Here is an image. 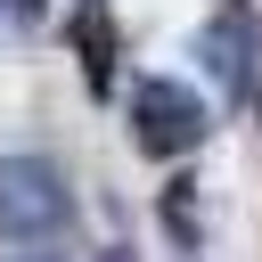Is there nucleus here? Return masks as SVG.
<instances>
[{
	"instance_id": "1",
	"label": "nucleus",
	"mask_w": 262,
	"mask_h": 262,
	"mask_svg": "<svg viewBox=\"0 0 262 262\" xmlns=\"http://www.w3.org/2000/svg\"><path fill=\"white\" fill-rule=\"evenodd\" d=\"M205 131H213V115H205V98L188 90V82H164V74H147V82H131V147L139 156H188V147H205Z\"/></svg>"
},
{
	"instance_id": "2",
	"label": "nucleus",
	"mask_w": 262,
	"mask_h": 262,
	"mask_svg": "<svg viewBox=\"0 0 262 262\" xmlns=\"http://www.w3.org/2000/svg\"><path fill=\"white\" fill-rule=\"evenodd\" d=\"M57 221H74L66 172L49 156H0V237H49Z\"/></svg>"
},
{
	"instance_id": "3",
	"label": "nucleus",
	"mask_w": 262,
	"mask_h": 262,
	"mask_svg": "<svg viewBox=\"0 0 262 262\" xmlns=\"http://www.w3.org/2000/svg\"><path fill=\"white\" fill-rule=\"evenodd\" d=\"M66 41H74V57H82V82L106 98L115 90V57H123V41H115V16H106V0H82L74 16H66Z\"/></svg>"
},
{
	"instance_id": "4",
	"label": "nucleus",
	"mask_w": 262,
	"mask_h": 262,
	"mask_svg": "<svg viewBox=\"0 0 262 262\" xmlns=\"http://www.w3.org/2000/svg\"><path fill=\"white\" fill-rule=\"evenodd\" d=\"M196 57H205V74L229 90V98H246V57H254V33H246V16L229 8V16H213L205 33H196Z\"/></svg>"
},
{
	"instance_id": "5",
	"label": "nucleus",
	"mask_w": 262,
	"mask_h": 262,
	"mask_svg": "<svg viewBox=\"0 0 262 262\" xmlns=\"http://www.w3.org/2000/svg\"><path fill=\"white\" fill-rule=\"evenodd\" d=\"M41 25V0H0V33H33Z\"/></svg>"
},
{
	"instance_id": "6",
	"label": "nucleus",
	"mask_w": 262,
	"mask_h": 262,
	"mask_svg": "<svg viewBox=\"0 0 262 262\" xmlns=\"http://www.w3.org/2000/svg\"><path fill=\"white\" fill-rule=\"evenodd\" d=\"M98 262H139V254L131 246H98Z\"/></svg>"
},
{
	"instance_id": "7",
	"label": "nucleus",
	"mask_w": 262,
	"mask_h": 262,
	"mask_svg": "<svg viewBox=\"0 0 262 262\" xmlns=\"http://www.w3.org/2000/svg\"><path fill=\"white\" fill-rule=\"evenodd\" d=\"M16 262H66V254H57V246H33V254H16Z\"/></svg>"
}]
</instances>
